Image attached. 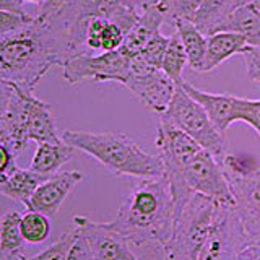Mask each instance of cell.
I'll list each match as a JSON object with an SVG mask.
<instances>
[{
	"mask_svg": "<svg viewBox=\"0 0 260 260\" xmlns=\"http://www.w3.org/2000/svg\"><path fill=\"white\" fill-rule=\"evenodd\" d=\"M176 199L166 176L135 179L109 221L142 260H165L176 223Z\"/></svg>",
	"mask_w": 260,
	"mask_h": 260,
	"instance_id": "1",
	"label": "cell"
},
{
	"mask_svg": "<svg viewBox=\"0 0 260 260\" xmlns=\"http://www.w3.org/2000/svg\"><path fill=\"white\" fill-rule=\"evenodd\" d=\"M65 62L67 55L59 39L38 15L24 28L0 36V81L35 91L54 65L63 67Z\"/></svg>",
	"mask_w": 260,
	"mask_h": 260,
	"instance_id": "2",
	"label": "cell"
},
{
	"mask_svg": "<svg viewBox=\"0 0 260 260\" xmlns=\"http://www.w3.org/2000/svg\"><path fill=\"white\" fill-rule=\"evenodd\" d=\"M65 143L93 156L116 176L150 179L165 176V162L159 154L143 150L132 137L120 132H86L65 130Z\"/></svg>",
	"mask_w": 260,
	"mask_h": 260,
	"instance_id": "3",
	"label": "cell"
},
{
	"mask_svg": "<svg viewBox=\"0 0 260 260\" xmlns=\"http://www.w3.org/2000/svg\"><path fill=\"white\" fill-rule=\"evenodd\" d=\"M221 203L190 192L176 210L166 260H197L221 210Z\"/></svg>",
	"mask_w": 260,
	"mask_h": 260,
	"instance_id": "4",
	"label": "cell"
},
{
	"mask_svg": "<svg viewBox=\"0 0 260 260\" xmlns=\"http://www.w3.org/2000/svg\"><path fill=\"white\" fill-rule=\"evenodd\" d=\"M221 166L234 197V211L247 241H260V166L249 158L234 154H226Z\"/></svg>",
	"mask_w": 260,
	"mask_h": 260,
	"instance_id": "5",
	"label": "cell"
},
{
	"mask_svg": "<svg viewBox=\"0 0 260 260\" xmlns=\"http://www.w3.org/2000/svg\"><path fill=\"white\" fill-rule=\"evenodd\" d=\"M187 135H190L203 150L210 151L221 162L226 156V140L208 117L207 111L185 91L181 83H177L176 94L171 101L168 111L162 114Z\"/></svg>",
	"mask_w": 260,
	"mask_h": 260,
	"instance_id": "6",
	"label": "cell"
},
{
	"mask_svg": "<svg viewBox=\"0 0 260 260\" xmlns=\"http://www.w3.org/2000/svg\"><path fill=\"white\" fill-rule=\"evenodd\" d=\"M35 91L0 81V145L7 146L15 156L21 154L29 142L28 137V101Z\"/></svg>",
	"mask_w": 260,
	"mask_h": 260,
	"instance_id": "7",
	"label": "cell"
},
{
	"mask_svg": "<svg viewBox=\"0 0 260 260\" xmlns=\"http://www.w3.org/2000/svg\"><path fill=\"white\" fill-rule=\"evenodd\" d=\"M128 60L130 57L120 51L100 52L94 55L91 52L80 54L63 63L62 77L69 85H77L81 81H116L125 85L128 78Z\"/></svg>",
	"mask_w": 260,
	"mask_h": 260,
	"instance_id": "8",
	"label": "cell"
},
{
	"mask_svg": "<svg viewBox=\"0 0 260 260\" xmlns=\"http://www.w3.org/2000/svg\"><path fill=\"white\" fill-rule=\"evenodd\" d=\"M182 181L189 190L234 208V197L223 166L210 151L202 150L187 162L182 171Z\"/></svg>",
	"mask_w": 260,
	"mask_h": 260,
	"instance_id": "9",
	"label": "cell"
},
{
	"mask_svg": "<svg viewBox=\"0 0 260 260\" xmlns=\"http://www.w3.org/2000/svg\"><path fill=\"white\" fill-rule=\"evenodd\" d=\"M246 242V233L234 208L223 205L197 260H238L239 250Z\"/></svg>",
	"mask_w": 260,
	"mask_h": 260,
	"instance_id": "10",
	"label": "cell"
},
{
	"mask_svg": "<svg viewBox=\"0 0 260 260\" xmlns=\"http://www.w3.org/2000/svg\"><path fill=\"white\" fill-rule=\"evenodd\" d=\"M73 226L85 236L94 260H142L128 241L109 223H96L86 216H73Z\"/></svg>",
	"mask_w": 260,
	"mask_h": 260,
	"instance_id": "11",
	"label": "cell"
},
{
	"mask_svg": "<svg viewBox=\"0 0 260 260\" xmlns=\"http://www.w3.org/2000/svg\"><path fill=\"white\" fill-rule=\"evenodd\" d=\"M124 86L145 108L158 116H162L168 111L177 89L176 81L171 80L162 70H153L143 75H128Z\"/></svg>",
	"mask_w": 260,
	"mask_h": 260,
	"instance_id": "12",
	"label": "cell"
},
{
	"mask_svg": "<svg viewBox=\"0 0 260 260\" xmlns=\"http://www.w3.org/2000/svg\"><path fill=\"white\" fill-rule=\"evenodd\" d=\"M83 181L80 171H63L57 173L38 187V190L28 203V210L39 211L46 216H55L60 210L65 199L73 192V189Z\"/></svg>",
	"mask_w": 260,
	"mask_h": 260,
	"instance_id": "13",
	"label": "cell"
},
{
	"mask_svg": "<svg viewBox=\"0 0 260 260\" xmlns=\"http://www.w3.org/2000/svg\"><path fill=\"white\" fill-rule=\"evenodd\" d=\"M182 88L197 101L203 109L207 111L208 117L215 124V127L221 134H224L231 124L238 122V109H239V96L228 93H208L203 89L195 88L189 81H181Z\"/></svg>",
	"mask_w": 260,
	"mask_h": 260,
	"instance_id": "14",
	"label": "cell"
},
{
	"mask_svg": "<svg viewBox=\"0 0 260 260\" xmlns=\"http://www.w3.org/2000/svg\"><path fill=\"white\" fill-rule=\"evenodd\" d=\"M252 49L247 44L246 36L239 35L234 31H218L208 36V47L203 72L215 70L218 65H221L233 55H246Z\"/></svg>",
	"mask_w": 260,
	"mask_h": 260,
	"instance_id": "15",
	"label": "cell"
},
{
	"mask_svg": "<svg viewBox=\"0 0 260 260\" xmlns=\"http://www.w3.org/2000/svg\"><path fill=\"white\" fill-rule=\"evenodd\" d=\"M28 137L38 145L59 143L63 140L57 130L51 106L35 94H31L28 101Z\"/></svg>",
	"mask_w": 260,
	"mask_h": 260,
	"instance_id": "16",
	"label": "cell"
},
{
	"mask_svg": "<svg viewBox=\"0 0 260 260\" xmlns=\"http://www.w3.org/2000/svg\"><path fill=\"white\" fill-rule=\"evenodd\" d=\"M166 20H168L166 13L161 10L159 5L145 10L135 26L125 35L124 44H122L119 51L122 54H125L127 57H134L137 54H140L145 49V46L150 43V39L156 32H159L161 24Z\"/></svg>",
	"mask_w": 260,
	"mask_h": 260,
	"instance_id": "17",
	"label": "cell"
},
{
	"mask_svg": "<svg viewBox=\"0 0 260 260\" xmlns=\"http://www.w3.org/2000/svg\"><path fill=\"white\" fill-rule=\"evenodd\" d=\"M46 179L49 177L35 173L32 169H21L18 166H15L7 174L0 176V192L5 197H10L16 202L23 203L24 207H28L31 197L35 195L38 187Z\"/></svg>",
	"mask_w": 260,
	"mask_h": 260,
	"instance_id": "18",
	"label": "cell"
},
{
	"mask_svg": "<svg viewBox=\"0 0 260 260\" xmlns=\"http://www.w3.org/2000/svg\"><path fill=\"white\" fill-rule=\"evenodd\" d=\"M75 151L77 150L73 146L65 143L63 140L59 143H39L29 169L46 177H51L59 173V169L65 162H69L73 158Z\"/></svg>",
	"mask_w": 260,
	"mask_h": 260,
	"instance_id": "19",
	"label": "cell"
},
{
	"mask_svg": "<svg viewBox=\"0 0 260 260\" xmlns=\"http://www.w3.org/2000/svg\"><path fill=\"white\" fill-rule=\"evenodd\" d=\"M21 211H7L0 221V258L24 260V238L21 233Z\"/></svg>",
	"mask_w": 260,
	"mask_h": 260,
	"instance_id": "20",
	"label": "cell"
},
{
	"mask_svg": "<svg viewBox=\"0 0 260 260\" xmlns=\"http://www.w3.org/2000/svg\"><path fill=\"white\" fill-rule=\"evenodd\" d=\"M176 32L181 38L184 49L189 57V67L193 72H203L208 47V36L197 28V24L190 20H176L174 23Z\"/></svg>",
	"mask_w": 260,
	"mask_h": 260,
	"instance_id": "21",
	"label": "cell"
},
{
	"mask_svg": "<svg viewBox=\"0 0 260 260\" xmlns=\"http://www.w3.org/2000/svg\"><path fill=\"white\" fill-rule=\"evenodd\" d=\"M249 2L250 0H203V5L195 15L193 23L203 35L210 36L228 16Z\"/></svg>",
	"mask_w": 260,
	"mask_h": 260,
	"instance_id": "22",
	"label": "cell"
},
{
	"mask_svg": "<svg viewBox=\"0 0 260 260\" xmlns=\"http://www.w3.org/2000/svg\"><path fill=\"white\" fill-rule=\"evenodd\" d=\"M218 31H234L246 36L247 44L252 47H260V13L255 10L252 4H246L239 7L233 15L219 24L215 29Z\"/></svg>",
	"mask_w": 260,
	"mask_h": 260,
	"instance_id": "23",
	"label": "cell"
},
{
	"mask_svg": "<svg viewBox=\"0 0 260 260\" xmlns=\"http://www.w3.org/2000/svg\"><path fill=\"white\" fill-rule=\"evenodd\" d=\"M185 65H189V57H187L181 38H179L177 32H174L173 36H169V46L165 55V60H162L161 70L173 81L181 83L184 80L182 72L185 69Z\"/></svg>",
	"mask_w": 260,
	"mask_h": 260,
	"instance_id": "24",
	"label": "cell"
},
{
	"mask_svg": "<svg viewBox=\"0 0 260 260\" xmlns=\"http://www.w3.org/2000/svg\"><path fill=\"white\" fill-rule=\"evenodd\" d=\"M21 233L26 244H31V246L43 244L51 234L49 216L39 213V211L28 210L21 216Z\"/></svg>",
	"mask_w": 260,
	"mask_h": 260,
	"instance_id": "25",
	"label": "cell"
},
{
	"mask_svg": "<svg viewBox=\"0 0 260 260\" xmlns=\"http://www.w3.org/2000/svg\"><path fill=\"white\" fill-rule=\"evenodd\" d=\"M75 238H77V230L72 228L70 231L63 233L52 246H49L47 249H44L43 252H39L36 255L26 257L24 260H65L69 255V250L72 247L73 241H75Z\"/></svg>",
	"mask_w": 260,
	"mask_h": 260,
	"instance_id": "26",
	"label": "cell"
},
{
	"mask_svg": "<svg viewBox=\"0 0 260 260\" xmlns=\"http://www.w3.org/2000/svg\"><path fill=\"white\" fill-rule=\"evenodd\" d=\"M168 46H169V38H166L165 35H161V31H159L150 39V43L145 46L142 54L154 69H161L162 60H165V55H166V51H168Z\"/></svg>",
	"mask_w": 260,
	"mask_h": 260,
	"instance_id": "27",
	"label": "cell"
},
{
	"mask_svg": "<svg viewBox=\"0 0 260 260\" xmlns=\"http://www.w3.org/2000/svg\"><path fill=\"white\" fill-rule=\"evenodd\" d=\"M238 122L250 125L260 138V100H246L241 98L238 109Z\"/></svg>",
	"mask_w": 260,
	"mask_h": 260,
	"instance_id": "28",
	"label": "cell"
},
{
	"mask_svg": "<svg viewBox=\"0 0 260 260\" xmlns=\"http://www.w3.org/2000/svg\"><path fill=\"white\" fill-rule=\"evenodd\" d=\"M36 16L29 13H12V12H0V36L12 35V32L24 28L26 24L35 21Z\"/></svg>",
	"mask_w": 260,
	"mask_h": 260,
	"instance_id": "29",
	"label": "cell"
},
{
	"mask_svg": "<svg viewBox=\"0 0 260 260\" xmlns=\"http://www.w3.org/2000/svg\"><path fill=\"white\" fill-rule=\"evenodd\" d=\"M109 20L93 18L86 29V47L89 52H103V35Z\"/></svg>",
	"mask_w": 260,
	"mask_h": 260,
	"instance_id": "30",
	"label": "cell"
},
{
	"mask_svg": "<svg viewBox=\"0 0 260 260\" xmlns=\"http://www.w3.org/2000/svg\"><path fill=\"white\" fill-rule=\"evenodd\" d=\"M124 39H125V31L122 29L117 23L109 20L103 35V52L119 51L122 44H124Z\"/></svg>",
	"mask_w": 260,
	"mask_h": 260,
	"instance_id": "31",
	"label": "cell"
},
{
	"mask_svg": "<svg viewBox=\"0 0 260 260\" xmlns=\"http://www.w3.org/2000/svg\"><path fill=\"white\" fill-rule=\"evenodd\" d=\"M203 5V0H177L176 8L171 16V23H174L176 20H190L193 21L195 15L199 13L200 7Z\"/></svg>",
	"mask_w": 260,
	"mask_h": 260,
	"instance_id": "32",
	"label": "cell"
},
{
	"mask_svg": "<svg viewBox=\"0 0 260 260\" xmlns=\"http://www.w3.org/2000/svg\"><path fill=\"white\" fill-rule=\"evenodd\" d=\"M65 260H94L93 250H91V247H89L86 238L80 233V230H77V238H75V241H73L72 247L69 250V255Z\"/></svg>",
	"mask_w": 260,
	"mask_h": 260,
	"instance_id": "33",
	"label": "cell"
},
{
	"mask_svg": "<svg viewBox=\"0 0 260 260\" xmlns=\"http://www.w3.org/2000/svg\"><path fill=\"white\" fill-rule=\"evenodd\" d=\"M72 2L73 0H46V4L41 7L38 15L41 16V18H51V16L57 15L62 8H65Z\"/></svg>",
	"mask_w": 260,
	"mask_h": 260,
	"instance_id": "34",
	"label": "cell"
},
{
	"mask_svg": "<svg viewBox=\"0 0 260 260\" xmlns=\"http://www.w3.org/2000/svg\"><path fill=\"white\" fill-rule=\"evenodd\" d=\"M238 260H260V241H247L244 244Z\"/></svg>",
	"mask_w": 260,
	"mask_h": 260,
	"instance_id": "35",
	"label": "cell"
},
{
	"mask_svg": "<svg viewBox=\"0 0 260 260\" xmlns=\"http://www.w3.org/2000/svg\"><path fill=\"white\" fill-rule=\"evenodd\" d=\"M16 156L7 148V146L0 145V176L7 174L8 171H12L16 165H15Z\"/></svg>",
	"mask_w": 260,
	"mask_h": 260,
	"instance_id": "36",
	"label": "cell"
},
{
	"mask_svg": "<svg viewBox=\"0 0 260 260\" xmlns=\"http://www.w3.org/2000/svg\"><path fill=\"white\" fill-rule=\"evenodd\" d=\"M244 60H246V67H247V77L250 80L257 81L260 83V60L254 59V57H244Z\"/></svg>",
	"mask_w": 260,
	"mask_h": 260,
	"instance_id": "37",
	"label": "cell"
},
{
	"mask_svg": "<svg viewBox=\"0 0 260 260\" xmlns=\"http://www.w3.org/2000/svg\"><path fill=\"white\" fill-rule=\"evenodd\" d=\"M24 4L21 0H0V12H12V13H26Z\"/></svg>",
	"mask_w": 260,
	"mask_h": 260,
	"instance_id": "38",
	"label": "cell"
},
{
	"mask_svg": "<svg viewBox=\"0 0 260 260\" xmlns=\"http://www.w3.org/2000/svg\"><path fill=\"white\" fill-rule=\"evenodd\" d=\"M161 0H135L137 7L140 8L142 12L148 10V8H153V7H158Z\"/></svg>",
	"mask_w": 260,
	"mask_h": 260,
	"instance_id": "39",
	"label": "cell"
},
{
	"mask_svg": "<svg viewBox=\"0 0 260 260\" xmlns=\"http://www.w3.org/2000/svg\"><path fill=\"white\" fill-rule=\"evenodd\" d=\"M23 4H35V5H41L43 7L46 4V0H21Z\"/></svg>",
	"mask_w": 260,
	"mask_h": 260,
	"instance_id": "40",
	"label": "cell"
},
{
	"mask_svg": "<svg viewBox=\"0 0 260 260\" xmlns=\"http://www.w3.org/2000/svg\"><path fill=\"white\" fill-rule=\"evenodd\" d=\"M250 4H252V7H254L255 10L260 13V0H250Z\"/></svg>",
	"mask_w": 260,
	"mask_h": 260,
	"instance_id": "41",
	"label": "cell"
}]
</instances>
